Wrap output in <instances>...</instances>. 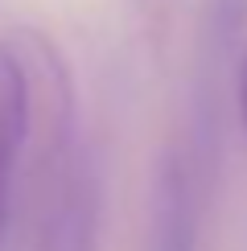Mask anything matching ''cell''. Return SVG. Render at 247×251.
Segmentation results:
<instances>
[{
  "instance_id": "3",
  "label": "cell",
  "mask_w": 247,
  "mask_h": 251,
  "mask_svg": "<svg viewBox=\"0 0 247 251\" xmlns=\"http://www.w3.org/2000/svg\"><path fill=\"white\" fill-rule=\"evenodd\" d=\"M202 177L185 149H165L148 185V251H198Z\"/></svg>"
},
{
  "instance_id": "5",
  "label": "cell",
  "mask_w": 247,
  "mask_h": 251,
  "mask_svg": "<svg viewBox=\"0 0 247 251\" xmlns=\"http://www.w3.org/2000/svg\"><path fill=\"white\" fill-rule=\"evenodd\" d=\"M231 82H235V111H239V128L247 136V41L235 54V66H231Z\"/></svg>"
},
{
  "instance_id": "2",
  "label": "cell",
  "mask_w": 247,
  "mask_h": 251,
  "mask_svg": "<svg viewBox=\"0 0 247 251\" xmlns=\"http://www.w3.org/2000/svg\"><path fill=\"white\" fill-rule=\"evenodd\" d=\"M37 251H99L103 173L95 149L82 136L54 169V177L37 185Z\"/></svg>"
},
{
  "instance_id": "1",
  "label": "cell",
  "mask_w": 247,
  "mask_h": 251,
  "mask_svg": "<svg viewBox=\"0 0 247 251\" xmlns=\"http://www.w3.org/2000/svg\"><path fill=\"white\" fill-rule=\"evenodd\" d=\"M4 41L21 66V78H25V111H29L25 156H29V181L37 190V185H46L54 177V169L78 144L74 78H70L62 50L41 29L21 25Z\"/></svg>"
},
{
  "instance_id": "4",
  "label": "cell",
  "mask_w": 247,
  "mask_h": 251,
  "mask_svg": "<svg viewBox=\"0 0 247 251\" xmlns=\"http://www.w3.org/2000/svg\"><path fill=\"white\" fill-rule=\"evenodd\" d=\"M247 33V0H206L198 17V66L231 75Z\"/></svg>"
}]
</instances>
